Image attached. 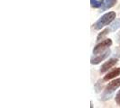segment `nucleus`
I'll use <instances>...</instances> for the list:
<instances>
[{"mask_svg":"<svg viewBox=\"0 0 120 108\" xmlns=\"http://www.w3.org/2000/svg\"><path fill=\"white\" fill-rule=\"evenodd\" d=\"M116 18V13L115 12H109L105 14L101 18H99L96 23L94 24V28L96 30H100L104 26L108 25L113 20Z\"/></svg>","mask_w":120,"mask_h":108,"instance_id":"2","label":"nucleus"},{"mask_svg":"<svg viewBox=\"0 0 120 108\" xmlns=\"http://www.w3.org/2000/svg\"><path fill=\"white\" fill-rule=\"evenodd\" d=\"M110 28H107V29H105V30L103 31V32H101V33H99L98 34V38H97V41L98 42H99V41H101V39H103L105 36L108 34V32H110Z\"/></svg>","mask_w":120,"mask_h":108,"instance_id":"10","label":"nucleus"},{"mask_svg":"<svg viewBox=\"0 0 120 108\" xmlns=\"http://www.w3.org/2000/svg\"><path fill=\"white\" fill-rule=\"evenodd\" d=\"M110 52H111L110 50L108 49L107 50L103 51L101 53L95 54V56L91 58V60H90L91 64H98V63H100L101 61H103L104 60H106L108 56L110 55Z\"/></svg>","mask_w":120,"mask_h":108,"instance_id":"4","label":"nucleus"},{"mask_svg":"<svg viewBox=\"0 0 120 108\" xmlns=\"http://www.w3.org/2000/svg\"><path fill=\"white\" fill-rule=\"evenodd\" d=\"M111 45H112V41L110 39H106V40H104L100 43H98L96 47H94V49H93V54L95 55V54L101 53L103 51L107 50Z\"/></svg>","mask_w":120,"mask_h":108,"instance_id":"3","label":"nucleus"},{"mask_svg":"<svg viewBox=\"0 0 120 108\" xmlns=\"http://www.w3.org/2000/svg\"><path fill=\"white\" fill-rule=\"evenodd\" d=\"M117 0H104L102 3V5L100 6V10L101 11H106L109 8L113 7V6L116 4Z\"/></svg>","mask_w":120,"mask_h":108,"instance_id":"6","label":"nucleus"},{"mask_svg":"<svg viewBox=\"0 0 120 108\" xmlns=\"http://www.w3.org/2000/svg\"><path fill=\"white\" fill-rule=\"evenodd\" d=\"M103 1H104V0H90V4H91V6H92V7H94V8H98V7L101 6Z\"/></svg>","mask_w":120,"mask_h":108,"instance_id":"9","label":"nucleus"},{"mask_svg":"<svg viewBox=\"0 0 120 108\" xmlns=\"http://www.w3.org/2000/svg\"><path fill=\"white\" fill-rule=\"evenodd\" d=\"M103 80H104V79H103ZM103 80H98L96 84H95V86H94V87H95V91H96L97 93H99V92L101 91V89H102Z\"/></svg>","mask_w":120,"mask_h":108,"instance_id":"11","label":"nucleus"},{"mask_svg":"<svg viewBox=\"0 0 120 108\" xmlns=\"http://www.w3.org/2000/svg\"><path fill=\"white\" fill-rule=\"evenodd\" d=\"M119 86H120V78H116V80H113L110 83H108L107 85V86L105 87V90H104L102 96H101V99L102 100L110 99L111 96H113V93L115 92V90L116 89V88H118Z\"/></svg>","mask_w":120,"mask_h":108,"instance_id":"1","label":"nucleus"},{"mask_svg":"<svg viewBox=\"0 0 120 108\" xmlns=\"http://www.w3.org/2000/svg\"><path fill=\"white\" fill-rule=\"evenodd\" d=\"M120 75V68H116L113 69L112 71L108 72V74L104 77V81H108L109 79H112V78H116V76H119Z\"/></svg>","mask_w":120,"mask_h":108,"instance_id":"7","label":"nucleus"},{"mask_svg":"<svg viewBox=\"0 0 120 108\" xmlns=\"http://www.w3.org/2000/svg\"><path fill=\"white\" fill-rule=\"evenodd\" d=\"M116 63H117V59L113 58V59L108 60L107 62H105L102 66H101V68H100V73H101V74H104L105 72L108 71L109 68H111L112 67H114Z\"/></svg>","mask_w":120,"mask_h":108,"instance_id":"5","label":"nucleus"},{"mask_svg":"<svg viewBox=\"0 0 120 108\" xmlns=\"http://www.w3.org/2000/svg\"><path fill=\"white\" fill-rule=\"evenodd\" d=\"M117 42L120 43V32L118 33V35H117Z\"/></svg>","mask_w":120,"mask_h":108,"instance_id":"13","label":"nucleus"},{"mask_svg":"<svg viewBox=\"0 0 120 108\" xmlns=\"http://www.w3.org/2000/svg\"><path fill=\"white\" fill-rule=\"evenodd\" d=\"M119 27H120V19H116L114 23L110 25V30L112 31V32H115V31L117 30Z\"/></svg>","mask_w":120,"mask_h":108,"instance_id":"8","label":"nucleus"},{"mask_svg":"<svg viewBox=\"0 0 120 108\" xmlns=\"http://www.w3.org/2000/svg\"><path fill=\"white\" fill-rule=\"evenodd\" d=\"M116 103L120 106V90L117 92V94L116 95Z\"/></svg>","mask_w":120,"mask_h":108,"instance_id":"12","label":"nucleus"}]
</instances>
